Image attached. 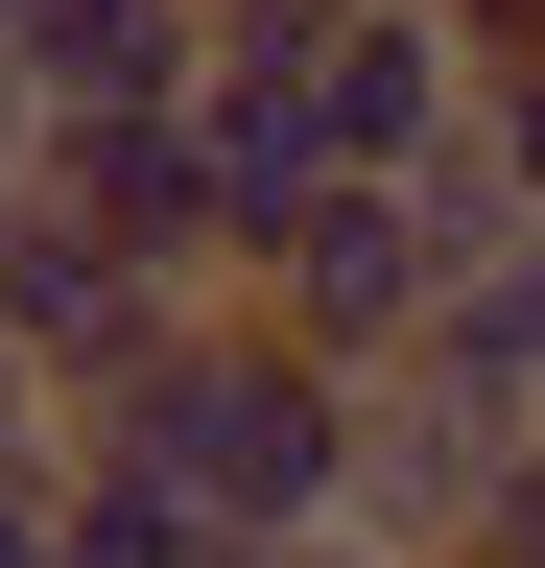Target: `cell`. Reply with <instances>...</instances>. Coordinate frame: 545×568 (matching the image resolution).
<instances>
[{"label": "cell", "mask_w": 545, "mask_h": 568, "mask_svg": "<svg viewBox=\"0 0 545 568\" xmlns=\"http://www.w3.org/2000/svg\"><path fill=\"white\" fill-rule=\"evenodd\" d=\"M72 450H95V474H143L166 521H214V545H309L332 497H356V379H309L261 308H214L143 403H95Z\"/></svg>", "instance_id": "obj_1"}, {"label": "cell", "mask_w": 545, "mask_h": 568, "mask_svg": "<svg viewBox=\"0 0 545 568\" xmlns=\"http://www.w3.org/2000/svg\"><path fill=\"white\" fill-rule=\"evenodd\" d=\"M238 308L285 332L309 379H403V355H427V308H451V237H427V190H332L309 237L238 261Z\"/></svg>", "instance_id": "obj_2"}, {"label": "cell", "mask_w": 545, "mask_h": 568, "mask_svg": "<svg viewBox=\"0 0 545 568\" xmlns=\"http://www.w3.org/2000/svg\"><path fill=\"white\" fill-rule=\"evenodd\" d=\"M309 71V142H332V190H427L451 142H474V48L427 24V0H356L332 48H285Z\"/></svg>", "instance_id": "obj_3"}, {"label": "cell", "mask_w": 545, "mask_h": 568, "mask_svg": "<svg viewBox=\"0 0 545 568\" xmlns=\"http://www.w3.org/2000/svg\"><path fill=\"white\" fill-rule=\"evenodd\" d=\"M522 450H545V426H498L474 379H427V355H403V379H356V497H332V521L403 545V568H451V545H474V497H498Z\"/></svg>", "instance_id": "obj_4"}, {"label": "cell", "mask_w": 545, "mask_h": 568, "mask_svg": "<svg viewBox=\"0 0 545 568\" xmlns=\"http://www.w3.org/2000/svg\"><path fill=\"white\" fill-rule=\"evenodd\" d=\"M190 71H214L190 0H0V95H24L48 142L72 119H190Z\"/></svg>", "instance_id": "obj_5"}, {"label": "cell", "mask_w": 545, "mask_h": 568, "mask_svg": "<svg viewBox=\"0 0 545 568\" xmlns=\"http://www.w3.org/2000/svg\"><path fill=\"white\" fill-rule=\"evenodd\" d=\"M48 237H95V261H166V284H214V166H190V119H72L48 142ZM238 308V284H214Z\"/></svg>", "instance_id": "obj_6"}, {"label": "cell", "mask_w": 545, "mask_h": 568, "mask_svg": "<svg viewBox=\"0 0 545 568\" xmlns=\"http://www.w3.org/2000/svg\"><path fill=\"white\" fill-rule=\"evenodd\" d=\"M427 379H474L498 426H545V213L451 237V308H427Z\"/></svg>", "instance_id": "obj_7"}, {"label": "cell", "mask_w": 545, "mask_h": 568, "mask_svg": "<svg viewBox=\"0 0 545 568\" xmlns=\"http://www.w3.org/2000/svg\"><path fill=\"white\" fill-rule=\"evenodd\" d=\"M427 24L474 48V95H522V71H545V0H427Z\"/></svg>", "instance_id": "obj_8"}, {"label": "cell", "mask_w": 545, "mask_h": 568, "mask_svg": "<svg viewBox=\"0 0 545 568\" xmlns=\"http://www.w3.org/2000/svg\"><path fill=\"white\" fill-rule=\"evenodd\" d=\"M451 568H545V450H522L498 497H474V545H451Z\"/></svg>", "instance_id": "obj_9"}, {"label": "cell", "mask_w": 545, "mask_h": 568, "mask_svg": "<svg viewBox=\"0 0 545 568\" xmlns=\"http://www.w3.org/2000/svg\"><path fill=\"white\" fill-rule=\"evenodd\" d=\"M24 190H48V119H24V95H0V237H24Z\"/></svg>", "instance_id": "obj_10"}, {"label": "cell", "mask_w": 545, "mask_h": 568, "mask_svg": "<svg viewBox=\"0 0 545 568\" xmlns=\"http://www.w3.org/2000/svg\"><path fill=\"white\" fill-rule=\"evenodd\" d=\"M238 568H403V545H356V521H309V545H238Z\"/></svg>", "instance_id": "obj_11"}]
</instances>
